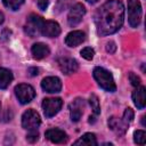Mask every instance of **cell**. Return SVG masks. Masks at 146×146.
<instances>
[{
	"label": "cell",
	"mask_w": 146,
	"mask_h": 146,
	"mask_svg": "<svg viewBox=\"0 0 146 146\" xmlns=\"http://www.w3.org/2000/svg\"><path fill=\"white\" fill-rule=\"evenodd\" d=\"M58 65H59V68L60 71L64 73V74H72V73H75L79 68V64L75 59L73 58H70V57H63V58H59L58 59Z\"/></svg>",
	"instance_id": "cell-12"
},
{
	"label": "cell",
	"mask_w": 146,
	"mask_h": 146,
	"mask_svg": "<svg viewBox=\"0 0 146 146\" xmlns=\"http://www.w3.org/2000/svg\"><path fill=\"white\" fill-rule=\"evenodd\" d=\"M63 100L60 98H44L42 102V108L46 117L55 116L62 108Z\"/></svg>",
	"instance_id": "cell-6"
},
{
	"label": "cell",
	"mask_w": 146,
	"mask_h": 146,
	"mask_svg": "<svg viewBox=\"0 0 146 146\" xmlns=\"http://www.w3.org/2000/svg\"><path fill=\"white\" fill-rule=\"evenodd\" d=\"M15 95L21 104H27L35 97V90L30 84L21 83L15 87Z\"/></svg>",
	"instance_id": "cell-5"
},
{
	"label": "cell",
	"mask_w": 146,
	"mask_h": 146,
	"mask_svg": "<svg viewBox=\"0 0 146 146\" xmlns=\"http://www.w3.org/2000/svg\"><path fill=\"white\" fill-rule=\"evenodd\" d=\"M42 22H43V19L41 16L35 15V14H31L27 17V24L25 26L27 34H30L31 36H34L35 34L40 33V26H41Z\"/></svg>",
	"instance_id": "cell-10"
},
{
	"label": "cell",
	"mask_w": 146,
	"mask_h": 146,
	"mask_svg": "<svg viewBox=\"0 0 146 146\" xmlns=\"http://www.w3.org/2000/svg\"><path fill=\"white\" fill-rule=\"evenodd\" d=\"M92 74H94V79L96 80V82L98 83V86L102 89H104L108 92H114L116 90V86H115L113 75L110 71H107L104 67L97 66L94 68Z\"/></svg>",
	"instance_id": "cell-2"
},
{
	"label": "cell",
	"mask_w": 146,
	"mask_h": 146,
	"mask_svg": "<svg viewBox=\"0 0 146 146\" xmlns=\"http://www.w3.org/2000/svg\"><path fill=\"white\" fill-rule=\"evenodd\" d=\"M81 56L84 58V59H87V60H91L92 58H94V55H95V50L91 48V47H86V48H83L82 50H81Z\"/></svg>",
	"instance_id": "cell-23"
},
{
	"label": "cell",
	"mask_w": 146,
	"mask_h": 146,
	"mask_svg": "<svg viewBox=\"0 0 146 146\" xmlns=\"http://www.w3.org/2000/svg\"><path fill=\"white\" fill-rule=\"evenodd\" d=\"M89 103H90V106H91V110H92V115H90V117H89V122H90V123H94V122L96 121V117H97L98 114L100 113L99 100H98L97 96L92 94V95L90 96Z\"/></svg>",
	"instance_id": "cell-19"
},
{
	"label": "cell",
	"mask_w": 146,
	"mask_h": 146,
	"mask_svg": "<svg viewBox=\"0 0 146 146\" xmlns=\"http://www.w3.org/2000/svg\"><path fill=\"white\" fill-rule=\"evenodd\" d=\"M0 108H1V103H0Z\"/></svg>",
	"instance_id": "cell-31"
},
{
	"label": "cell",
	"mask_w": 146,
	"mask_h": 146,
	"mask_svg": "<svg viewBox=\"0 0 146 146\" xmlns=\"http://www.w3.org/2000/svg\"><path fill=\"white\" fill-rule=\"evenodd\" d=\"M128 21L132 27H137L140 24L141 5L139 0H128Z\"/></svg>",
	"instance_id": "cell-3"
},
{
	"label": "cell",
	"mask_w": 146,
	"mask_h": 146,
	"mask_svg": "<svg viewBox=\"0 0 146 146\" xmlns=\"http://www.w3.org/2000/svg\"><path fill=\"white\" fill-rule=\"evenodd\" d=\"M128 124L123 119H119L116 116H112L108 119V127L112 131H114L117 136H122L125 133L128 129Z\"/></svg>",
	"instance_id": "cell-13"
},
{
	"label": "cell",
	"mask_w": 146,
	"mask_h": 146,
	"mask_svg": "<svg viewBox=\"0 0 146 146\" xmlns=\"http://www.w3.org/2000/svg\"><path fill=\"white\" fill-rule=\"evenodd\" d=\"M41 88L49 94H56L62 89V81L57 76H47L41 81Z\"/></svg>",
	"instance_id": "cell-9"
},
{
	"label": "cell",
	"mask_w": 146,
	"mask_h": 146,
	"mask_svg": "<svg viewBox=\"0 0 146 146\" xmlns=\"http://www.w3.org/2000/svg\"><path fill=\"white\" fill-rule=\"evenodd\" d=\"M30 132L27 133L26 136V139L30 141V143H35L38 139H39V132L36 131V129L34 130H29Z\"/></svg>",
	"instance_id": "cell-24"
},
{
	"label": "cell",
	"mask_w": 146,
	"mask_h": 146,
	"mask_svg": "<svg viewBox=\"0 0 146 146\" xmlns=\"http://www.w3.org/2000/svg\"><path fill=\"white\" fill-rule=\"evenodd\" d=\"M106 49H107V51H110V52H114V50H115V43L114 42H108L107 43V46H106Z\"/></svg>",
	"instance_id": "cell-28"
},
{
	"label": "cell",
	"mask_w": 146,
	"mask_h": 146,
	"mask_svg": "<svg viewBox=\"0 0 146 146\" xmlns=\"http://www.w3.org/2000/svg\"><path fill=\"white\" fill-rule=\"evenodd\" d=\"M133 116H135L133 111H132L131 108H125V111H124V113H123V120H124L127 123H130V122L133 120Z\"/></svg>",
	"instance_id": "cell-25"
},
{
	"label": "cell",
	"mask_w": 146,
	"mask_h": 146,
	"mask_svg": "<svg viewBox=\"0 0 146 146\" xmlns=\"http://www.w3.org/2000/svg\"><path fill=\"white\" fill-rule=\"evenodd\" d=\"M86 1H88L89 3H96L98 0H86Z\"/></svg>",
	"instance_id": "cell-30"
},
{
	"label": "cell",
	"mask_w": 146,
	"mask_h": 146,
	"mask_svg": "<svg viewBox=\"0 0 146 146\" xmlns=\"http://www.w3.org/2000/svg\"><path fill=\"white\" fill-rule=\"evenodd\" d=\"M133 140L136 144H139V145H144L145 141H146V133L144 130H137L135 131L133 133Z\"/></svg>",
	"instance_id": "cell-22"
},
{
	"label": "cell",
	"mask_w": 146,
	"mask_h": 146,
	"mask_svg": "<svg viewBox=\"0 0 146 146\" xmlns=\"http://www.w3.org/2000/svg\"><path fill=\"white\" fill-rule=\"evenodd\" d=\"M136 88L137 89L132 92V100L139 110H143L146 104V89L145 87H140V86Z\"/></svg>",
	"instance_id": "cell-16"
},
{
	"label": "cell",
	"mask_w": 146,
	"mask_h": 146,
	"mask_svg": "<svg viewBox=\"0 0 146 146\" xmlns=\"http://www.w3.org/2000/svg\"><path fill=\"white\" fill-rule=\"evenodd\" d=\"M74 145H86V146H95L97 145V139L95 133L87 132L82 137H80L78 140L74 141Z\"/></svg>",
	"instance_id": "cell-20"
},
{
	"label": "cell",
	"mask_w": 146,
	"mask_h": 146,
	"mask_svg": "<svg viewBox=\"0 0 146 146\" xmlns=\"http://www.w3.org/2000/svg\"><path fill=\"white\" fill-rule=\"evenodd\" d=\"M31 52H32V55L35 59H42V58H44L49 55L50 50H49L47 44H44L42 42H38V43H34L32 46Z\"/></svg>",
	"instance_id": "cell-17"
},
{
	"label": "cell",
	"mask_w": 146,
	"mask_h": 146,
	"mask_svg": "<svg viewBox=\"0 0 146 146\" xmlns=\"http://www.w3.org/2000/svg\"><path fill=\"white\" fill-rule=\"evenodd\" d=\"M86 14V8L82 3H75L70 13H68V16H67V23L70 26H75L78 25L81 21H82V17L84 16Z\"/></svg>",
	"instance_id": "cell-7"
},
{
	"label": "cell",
	"mask_w": 146,
	"mask_h": 146,
	"mask_svg": "<svg viewBox=\"0 0 146 146\" xmlns=\"http://www.w3.org/2000/svg\"><path fill=\"white\" fill-rule=\"evenodd\" d=\"M46 138L48 140H50L51 143H55V144H63V143H66L67 140V135L64 130H60V129H57V128H54V129H49L46 131Z\"/></svg>",
	"instance_id": "cell-14"
},
{
	"label": "cell",
	"mask_w": 146,
	"mask_h": 146,
	"mask_svg": "<svg viewBox=\"0 0 146 146\" xmlns=\"http://www.w3.org/2000/svg\"><path fill=\"white\" fill-rule=\"evenodd\" d=\"M97 33L102 36L120 30L124 21V6L120 0H108L95 13Z\"/></svg>",
	"instance_id": "cell-1"
},
{
	"label": "cell",
	"mask_w": 146,
	"mask_h": 146,
	"mask_svg": "<svg viewBox=\"0 0 146 146\" xmlns=\"http://www.w3.org/2000/svg\"><path fill=\"white\" fill-rule=\"evenodd\" d=\"M49 1L48 0H38V6L41 10H46V8L48 7Z\"/></svg>",
	"instance_id": "cell-27"
},
{
	"label": "cell",
	"mask_w": 146,
	"mask_h": 146,
	"mask_svg": "<svg viewBox=\"0 0 146 146\" xmlns=\"http://www.w3.org/2000/svg\"><path fill=\"white\" fill-rule=\"evenodd\" d=\"M129 80H130V82H131V84L133 87L140 86V79H139V76H137V74H135L132 72L129 73Z\"/></svg>",
	"instance_id": "cell-26"
},
{
	"label": "cell",
	"mask_w": 146,
	"mask_h": 146,
	"mask_svg": "<svg viewBox=\"0 0 146 146\" xmlns=\"http://www.w3.org/2000/svg\"><path fill=\"white\" fill-rule=\"evenodd\" d=\"M41 123L40 115L36 111L30 108L25 111L22 115V127L26 130H34L36 129Z\"/></svg>",
	"instance_id": "cell-4"
},
{
	"label": "cell",
	"mask_w": 146,
	"mask_h": 146,
	"mask_svg": "<svg viewBox=\"0 0 146 146\" xmlns=\"http://www.w3.org/2000/svg\"><path fill=\"white\" fill-rule=\"evenodd\" d=\"M86 40V34L82 31H72L65 38V43L68 47H76Z\"/></svg>",
	"instance_id": "cell-15"
},
{
	"label": "cell",
	"mask_w": 146,
	"mask_h": 146,
	"mask_svg": "<svg viewBox=\"0 0 146 146\" xmlns=\"http://www.w3.org/2000/svg\"><path fill=\"white\" fill-rule=\"evenodd\" d=\"M40 33L48 38H56L60 34V26L55 21H43L40 26Z\"/></svg>",
	"instance_id": "cell-8"
},
{
	"label": "cell",
	"mask_w": 146,
	"mask_h": 146,
	"mask_svg": "<svg viewBox=\"0 0 146 146\" xmlns=\"http://www.w3.org/2000/svg\"><path fill=\"white\" fill-rule=\"evenodd\" d=\"M3 21H5V16H3V14L0 11V25L3 23Z\"/></svg>",
	"instance_id": "cell-29"
},
{
	"label": "cell",
	"mask_w": 146,
	"mask_h": 146,
	"mask_svg": "<svg viewBox=\"0 0 146 146\" xmlns=\"http://www.w3.org/2000/svg\"><path fill=\"white\" fill-rule=\"evenodd\" d=\"M83 107H84V99L82 98H75L70 104V116L73 122H78L82 114H83Z\"/></svg>",
	"instance_id": "cell-11"
},
{
	"label": "cell",
	"mask_w": 146,
	"mask_h": 146,
	"mask_svg": "<svg viewBox=\"0 0 146 146\" xmlns=\"http://www.w3.org/2000/svg\"><path fill=\"white\" fill-rule=\"evenodd\" d=\"M24 1L25 0H2L3 5L10 10H17L24 3Z\"/></svg>",
	"instance_id": "cell-21"
},
{
	"label": "cell",
	"mask_w": 146,
	"mask_h": 146,
	"mask_svg": "<svg viewBox=\"0 0 146 146\" xmlns=\"http://www.w3.org/2000/svg\"><path fill=\"white\" fill-rule=\"evenodd\" d=\"M14 76L13 73L5 68V67H0V89H6L9 87V84L11 83Z\"/></svg>",
	"instance_id": "cell-18"
}]
</instances>
